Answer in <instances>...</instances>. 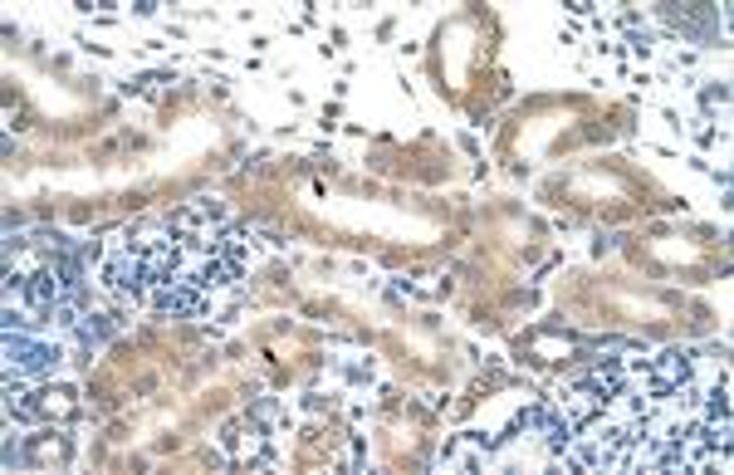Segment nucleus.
Instances as JSON below:
<instances>
[{"label": "nucleus", "mask_w": 734, "mask_h": 475, "mask_svg": "<svg viewBox=\"0 0 734 475\" xmlns=\"http://www.w3.org/2000/svg\"><path fill=\"white\" fill-rule=\"evenodd\" d=\"M157 309H167V314H201V309H206V294L191 285V280H186V285L172 280V289L157 294Z\"/></svg>", "instance_id": "3"}, {"label": "nucleus", "mask_w": 734, "mask_h": 475, "mask_svg": "<svg viewBox=\"0 0 734 475\" xmlns=\"http://www.w3.org/2000/svg\"><path fill=\"white\" fill-rule=\"evenodd\" d=\"M108 285L123 289V294H128V289L138 294L142 285H152V280H147V260H142L138 250H123V255L108 265Z\"/></svg>", "instance_id": "1"}, {"label": "nucleus", "mask_w": 734, "mask_h": 475, "mask_svg": "<svg viewBox=\"0 0 734 475\" xmlns=\"http://www.w3.org/2000/svg\"><path fill=\"white\" fill-rule=\"evenodd\" d=\"M690 378V363L681 353H671V358H661L656 368H651V397H671L676 387H686Z\"/></svg>", "instance_id": "2"}, {"label": "nucleus", "mask_w": 734, "mask_h": 475, "mask_svg": "<svg viewBox=\"0 0 734 475\" xmlns=\"http://www.w3.org/2000/svg\"><path fill=\"white\" fill-rule=\"evenodd\" d=\"M5 348H10V363H15V368H30V373L49 368V358H54L49 348H40V343H25V338H10Z\"/></svg>", "instance_id": "4"}]
</instances>
